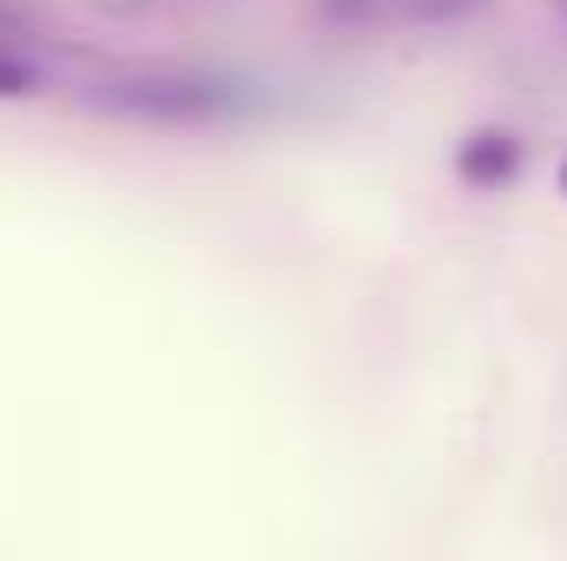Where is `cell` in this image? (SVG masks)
<instances>
[{"label":"cell","mask_w":567,"mask_h":561,"mask_svg":"<svg viewBox=\"0 0 567 561\" xmlns=\"http://www.w3.org/2000/svg\"><path fill=\"white\" fill-rule=\"evenodd\" d=\"M86 100L100 113L145 120V126H205V120L238 113L245 106V86L238 80H218V73H126V80L86 86Z\"/></svg>","instance_id":"1"},{"label":"cell","mask_w":567,"mask_h":561,"mask_svg":"<svg viewBox=\"0 0 567 561\" xmlns=\"http://www.w3.org/2000/svg\"><path fill=\"white\" fill-rule=\"evenodd\" d=\"M410 20H455V13H475L482 0H396Z\"/></svg>","instance_id":"4"},{"label":"cell","mask_w":567,"mask_h":561,"mask_svg":"<svg viewBox=\"0 0 567 561\" xmlns=\"http://www.w3.org/2000/svg\"><path fill=\"white\" fill-rule=\"evenodd\" d=\"M40 86V73L20 60V53H0V100H20V93H33Z\"/></svg>","instance_id":"3"},{"label":"cell","mask_w":567,"mask_h":561,"mask_svg":"<svg viewBox=\"0 0 567 561\" xmlns=\"http://www.w3.org/2000/svg\"><path fill=\"white\" fill-rule=\"evenodd\" d=\"M561 192H567V159H561Z\"/></svg>","instance_id":"5"},{"label":"cell","mask_w":567,"mask_h":561,"mask_svg":"<svg viewBox=\"0 0 567 561\" xmlns=\"http://www.w3.org/2000/svg\"><path fill=\"white\" fill-rule=\"evenodd\" d=\"M561 13H567V0H561Z\"/></svg>","instance_id":"6"},{"label":"cell","mask_w":567,"mask_h":561,"mask_svg":"<svg viewBox=\"0 0 567 561\" xmlns=\"http://www.w3.org/2000/svg\"><path fill=\"white\" fill-rule=\"evenodd\" d=\"M515 140L508 133H468L462 152H455V172L468 178V185H502V178H515Z\"/></svg>","instance_id":"2"}]
</instances>
